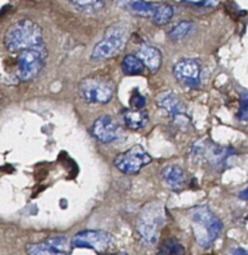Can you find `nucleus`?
Returning <instances> with one entry per match:
<instances>
[{
    "label": "nucleus",
    "mask_w": 248,
    "mask_h": 255,
    "mask_svg": "<svg viewBox=\"0 0 248 255\" xmlns=\"http://www.w3.org/2000/svg\"><path fill=\"white\" fill-rule=\"evenodd\" d=\"M42 42V29L30 19L14 22L4 35V45L7 51L20 52L31 49Z\"/></svg>",
    "instance_id": "obj_1"
},
{
    "label": "nucleus",
    "mask_w": 248,
    "mask_h": 255,
    "mask_svg": "<svg viewBox=\"0 0 248 255\" xmlns=\"http://www.w3.org/2000/svg\"><path fill=\"white\" fill-rule=\"evenodd\" d=\"M194 237L199 246L209 248L222 232V222L207 207L199 206L190 211Z\"/></svg>",
    "instance_id": "obj_2"
},
{
    "label": "nucleus",
    "mask_w": 248,
    "mask_h": 255,
    "mask_svg": "<svg viewBox=\"0 0 248 255\" xmlns=\"http://www.w3.org/2000/svg\"><path fill=\"white\" fill-rule=\"evenodd\" d=\"M166 223V211L159 202H152L142 208L137 221V233L142 244L152 247L157 242L161 228Z\"/></svg>",
    "instance_id": "obj_3"
},
{
    "label": "nucleus",
    "mask_w": 248,
    "mask_h": 255,
    "mask_svg": "<svg viewBox=\"0 0 248 255\" xmlns=\"http://www.w3.org/2000/svg\"><path fill=\"white\" fill-rule=\"evenodd\" d=\"M129 39V29L122 22L112 24L107 27L101 41L97 42L92 49L91 59L106 60L116 56L125 49Z\"/></svg>",
    "instance_id": "obj_4"
},
{
    "label": "nucleus",
    "mask_w": 248,
    "mask_h": 255,
    "mask_svg": "<svg viewBox=\"0 0 248 255\" xmlns=\"http://www.w3.org/2000/svg\"><path fill=\"white\" fill-rule=\"evenodd\" d=\"M46 59L47 50L44 44L20 51L16 65V77L19 81L27 82L35 79L44 69Z\"/></svg>",
    "instance_id": "obj_5"
},
{
    "label": "nucleus",
    "mask_w": 248,
    "mask_h": 255,
    "mask_svg": "<svg viewBox=\"0 0 248 255\" xmlns=\"http://www.w3.org/2000/svg\"><path fill=\"white\" fill-rule=\"evenodd\" d=\"M80 96L87 104L104 105L111 101L114 89L110 82L97 77H87L82 80L79 86Z\"/></svg>",
    "instance_id": "obj_6"
},
{
    "label": "nucleus",
    "mask_w": 248,
    "mask_h": 255,
    "mask_svg": "<svg viewBox=\"0 0 248 255\" xmlns=\"http://www.w3.org/2000/svg\"><path fill=\"white\" fill-rule=\"evenodd\" d=\"M71 246L75 248L92 249L96 253H109L115 247V239L104 231H82L72 238Z\"/></svg>",
    "instance_id": "obj_7"
},
{
    "label": "nucleus",
    "mask_w": 248,
    "mask_h": 255,
    "mask_svg": "<svg viewBox=\"0 0 248 255\" xmlns=\"http://www.w3.org/2000/svg\"><path fill=\"white\" fill-rule=\"evenodd\" d=\"M151 161V156L141 146L136 144L129 151L117 154L114 159V164L124 174H136Z\"/></svg>",
    "instance_id": "obj_8"
},
{
    "label": "nucleus",
    "mask_w": 248,
    "mask_h": 255,
    "mask_svg": "<svg viewBox=\"0 0 248 255\" xmlns=\"http://www.w3.org/2000/svg\"><path fill=\"white\" fill-rule=\"evenodd\" d=\"M174 76L182 86L196 89L201 84V64L196 59H182L174 66Z\"/></svg>",
    "instance_id": "obj_9"
},
{
    "label": "nucleus",
    "mask_w": 248,
    "mask_h": 255,
    "mask_svg": "<svg viewBox=\"0 0 248 255\" xmlns=\"http://www.w3.org/2000/svg\"><path fill=\"white\" fill-rule=\"evenodd\" d=\"M91 131L97 141L110 143L119 137L120 126L111 116H101L92 124Z\"/></svg>",
    "instance_id": "obj_10"
},
{
    "label": "nucleus",
    "mask_w": 248,
    "mask_h": 255,
    "mask_svg": "<svg viewBox=\"0 0 248 255\" xmlns=\"http://www.w3.org/2000/svg\"><path fill=\"white\" fill-rule=\"evenodd\" d=\"M156 104L160 109L166 111L174 120L184 116L185 106L171 91L160 92L156 96Z\"/></svg>",
    "instance_id": "obj_11"
},
{
    "label": "nucleus",
    "mask_w": 248,
    "mask_h": 255,
    "mask_svg": "<svg viewBox=\"0 0 248 255\" xmlns=\"http://www.w3.org/2000/svg\"><path fill=\"white\" fill-rule=\"evenodd\" d=\"M120 7L131 14L142 17H152L157 4L147 2L145 0H115Z\"/></svg>",
    "instance_id": "obj_12"
},
{
    "label": "nucleus",
    "mask_w": 248,
    "mask_h": 255,
    "mask_svg": "<svg viewBox=\"0 0 248 255\" xmlns=\"http://www.w3.org/2000/svg\"><path fill=\"white\" fill-rule=\"evenodd\" d=\"M137 57L141 60L144 66L151 72H157L162 64V55L160 50L150 45H142L137 51Z\"/></svg>",
    "instance_id": "obj_13"
},
{
    "label": "nucleus",
    "mask_w": 248,
    "mask_h": 255,
    "mask_svg": "<svg viewBox=\"0 0 248 255\" xmlns=\"http://www.w3.org/2000/svg\"><path fill=\"white\" fill-rule=\"evenodd\" d=\"M162 179L172 191H180L185 184V173L181 167L171 164L162 169Z\"/></svg>",
    "instance_id": "obj_14"
},
{
    "label": "nucleus",
    "mask_w": 248,
    "mask_h": 255,
    "mask_svg": "<svg viewBox=\"0 0 248 255\" xmlns=\"http://www.w3.org/2000/svg\"><path fill=\"white\" fill-rule=\"evenodd\" d=\"M125 125L131 129H141L149 122V114L145 110L127 109L122 112Z\"/></svg>",
    "instance_id": "obj_15"
},
{
    "label": "nucleus",
    "mask_w": 248,
    "mask_h": 255,
    "mask_svg": "<svg viewBox=\"0 0 248 255\" xmlns=\"http://www.w3.org/2000/svg\"><path fill=\"white\" fill-rule=\"evenodd\" d=\"M122 72L127 76H137V75H142L145 72L146 67L141 62V60L135 55H127L124 57L121 62Z\"/></svg>",
    "instance_id": "obj_16"
},
{
    "label": "nucleus",
    "mask_w": 248,
    "mask_h": 255,
    "mask_svg": "<svg viewBox=\"0 0 248 255\" xmlns=\"http://www.w3.org/2000/svg\"><path fill=\"white\" fill-rule=\"evenodd\" d=\"M195 29H196V25L192 21H181L175 25L167 35L172 41H180V40H184L185 37L191 35V32L195 31Z\"/></svg>",
    "instance_id": "obj_17"
},
{
    "label": "nucleus",
    "mask_w": 248,
    "mask_h": 255,
    "mask_svg": "<svg viewBox=\"0 0 248 255\" xmlns=\"http://www.w3.org/2000/svg\"><path fill=\"white\" fill-rule=\"evenodd\" d=\"M174 16V7L170 4H157L156 10L152 15V21L157 26L166 25Z\"/></svg>",
    "instance_id": "obj_18"
},
{
    "label": "nucleus",
    "mask_w": 248,
    "mask_h": 255,
    "mask_svg": "<svg viewBox=\"0 0 248 255\" xmlns=\"http://www.w3.org/2000/svg\"><path fill=\"white\" fill-rule=\"evenodd\" d=\"M157 255H186V249L176 239L170 238L161 244Z\"/></svg>",
    "instance_id": "obj_19"
},
{
    "label": "nucleus",
    "mask_w": 248,
    "mask_h": 255,
    "mask_svg": "<svg viewBox=\"0 0 248 255\" xmlns=\"http://www.w3.org/2000/svg\"><path fill=\"white\" fill-rule=\"evenodd\" d=\"M70 4L76 9L86 12H95L105 6V0H69Z\"/></svg>",
    "instance_id": "obj_20"
},
{
    "label": "nucleus",
    "mask_w": 248,
    "mask_h": 255,
    "mask_svg": "<svg viewBox=\"0 0 248 255\" xmlns=\"http://www.w3.org/2000/svg\"><path fill=\"white\" fill-rule=\"evenodd\" d=\"M27 255H67L65 252L59 251L49 246L46 242L39 244H30L27 247Z\"/></svg>",
    "instance_id": "obj_21"
},
{
    "label": "nucleus",
    "mask_w": 248,
    "mask_h": 255,
    "mask_svg": "<svg viewBox=\"0 0 248 255\" xmlns=\"http://www.w3.org/2000/svg\"><path fill=\"white\" fill-rule=\"evenodd\" d=\"M130 104H131L132 109L142 110L145 107V105H146V99H145V96H142V95L140 94L139 90L136 89L134 91V94H132L131 100H130Z\"/></svg>",
    "instance_id": "obj_22"
},
{
    "label": "nucleus",
    "mask_w": 248,
    "mask_h": 255,
    "mask_svg": "<svg viewBox=\"0 0 248 255\" xmlns=\"http://www.w3.org/2000/svg\"><path fill=\"white\" fill-rule=\"evenodd\" d=\"M237 117L242 121H248V92L241 96V107H240Z\"/></svg>",
    "instance_id": "obj_23"
},
{
    "label": "nucleus",
    "mask_w": 248,
    "mask_h": 255,
    "mask_svg": "<svg viewBox=\"0 0 248 255\" xmlns=\"http://www.w3.org/2000/svg\"><path fill=\"white\" fill-rule=\"evenodd\" d=\"M232 255H248V252L245 251V249L237 248V249H235L234 253H232Z\"/></svg>",
    "instance_id": "obj_24"
},
{
    "label": "nucleus",
    "mask_w": 248,
    "mask_h": 255,
    "mask_svg": "<svg viewBox=\"0 0 248 255\" xmlns=\"http://www.w3.org/2000/svg\"><path fill=\"white\" fill-rule=\"evenodd\" d=\"M240 198L244 199V201H248V188L245 189V191L240 194Z\"/></svg>",
    "instance_id": "obj_25"
},
{
    "label": "nucleus",
    "mask_w": 248,
    "mask_h": 255,
    "mask_svg": "<svg viewBox=\"0 0 248 255\" xmlns=\"http://www.w3.org/2000/svg\"><path fill=\"white\" fill-rule=\"evenodd\" d=\"M117 255H127V254H125V253H120V254H117Z\"/></svg>",
    "instance_id": "obj_26"
}]
</instances>
